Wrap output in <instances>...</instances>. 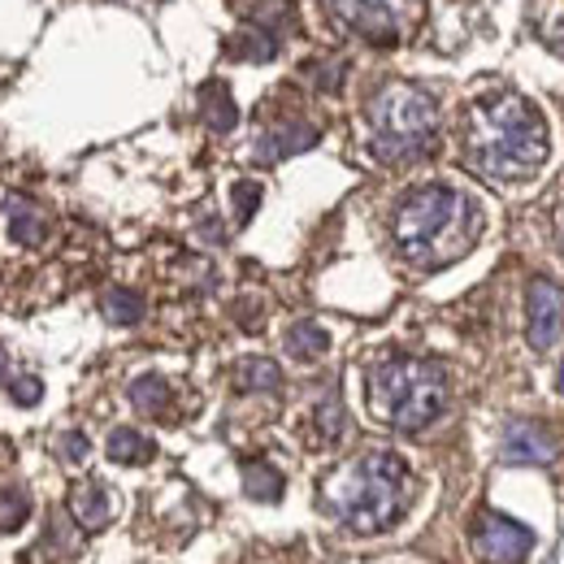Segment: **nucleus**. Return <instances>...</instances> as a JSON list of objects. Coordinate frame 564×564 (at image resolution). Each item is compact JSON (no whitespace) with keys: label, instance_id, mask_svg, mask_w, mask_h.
Segmentation results:
<instances>
[{"label":"nucleus","instance_id":"f257e3e1","mask_svg":"<svg viewBox=\"0 0 564 564\" xmlns=\"http://www.w3.org/2000/svg\"><path fill=\"white\" fill-rule=\"evenodd\" d=\"M469 165L491 183L530 178L547 161V127L539 109L517 91H491L469 109Z\"/></svg>","mask_w":564,"mask_h":564},{"label":"nucleus","instance_id":"f03ea898","mask_svg":"<svg viewBox=\"0 0 564 564\" xmlns=\"http://www.w3.org/2000/svg\"><path fill=\"white\" fill-rule=\"evenodd\" d=\"M478 230H482L478 205L447 183H425L409 192L391 217L395 248L417 270H443L460 261L478 243Z\"/></svg>","mask_w":564,"mask_h":564},{"label":"nucleus","instance_id":"7ed1b4c3","mask_svg":"<svg viewBox=\"0 0 564 564\" xmlns=\"http://www.w3.org/2000/svg\"><path fill=\"white\" fill-rule=\"evenodd\" d=\"M409 469L395 452H360L322 482V508L356 534H382L400 521Z\"/></svg>","mask_w":564,"mask_h":564},{"label":"nucleus","instance_id":"20e7f679","mask_svg":"<svg viewBox=\"0 0 564 564\" xmlns=\"http://www.w3.org/2000/svg\"><path fill=\"white\" fill-rule=\"evenodd\" d=\"M365 395L378 422L417 434L447 409V378L438 365L417 360V356H387L369 369Z\"/></svg>","mask_w":564,"mask_h":564},{"label":"nucleus","instance_id":"39448f33","mask_svg":"<svg viewBox=\"0 0 564 564\" xmlns=\"http://www.w3.org/2000/svg\"><path fill=\"white\" fill-rule=\"evenodd\" d=\"M438 140V105L413 83H387L365 109V143L378 161H417Z\"/></svg>","mask_w":564,"mask_h":564},{"label":"nucleus","instance_id":"423d86ee","mask_svg":"<svg viewBox=\"0 0 564 564\" xmlns=\"http://www.w3.org/2000/svg\"><path fill=\"white\" fill-rule=\"evenodd\" d=\"M330 9L360 40H369L378 48H395L404 40V31L417 22L422 0H330Z\"/></svg>","mask_w":564,"mask_h":564},{"label":"nucleus","instance_id":"0eeeda50","mask_svg":"<svg viewBox=\"0 0 564 564\" xmlns=\"http://www.w3.org/2000/svg\"><path fill=\"white\" fill-rule=\"evenodd\" d=\"M474 552L482 556L487 564H517L525 561V552L534 547V534L512 521V517H499V512H482L474 521Z\"/></svg>","mask_w":564,"mask_h":564},{"label":"nucleus","instance_id":"6e6552de","mask_svg":"<svg viewBox=\"0 0 564 564\" xmlns=\"http://www.w3.org/2000/svg\"><path fill=\"white\" fill-rule=\"evenodd\" d=\"M564 330V291L552 279H534L525 291V335L534 352L556 348Z\"/></svg>","mask_w":564,"mask_h":564},{"label":"nucleus","instance_id":"1a4fd4ad","mask_svg":"<svg viewBox=\"0 0 564 564\" xmlns=\"http://www.w3.org/2000/svg\"><path fill=\"white\" fill-rule=\"evenodd\" d=\"M561 452L556 434L539 422H512L503 434V460L508 465H543Z\"/></svg>","mask_w":564,"mask_h":564},{"label":"nucleus","instance_id":"9d476101","mask_svg":"<svg viewBox=\"0 0 564 564\" xmlns=\"http://www.w3.org/2000/svg\"><path fill=\"white\" fill-rule=\"evenodd\" d=\"M70 512H74V521H78L83 530H105V525H109V517H113V503H109V491H105L100 482H91V478L74 482V491H70Z\"/></svg>","mask_w":564,"mask_h":564},{"label":"nucleus","instance_id":"9b49d317","mask_svg":"<svg viewBox=\"0 0 564 564\" xmlns=\"http://www.w3.org/2000/svg\"><path fill=\"white\" fill-rule=\"evenodd\" d=\"M313 143H317V131H313V127L291 122V127H279V131L261 135V143H257V156H261V161H282V156L304 152V148H313Z\"/></svg>","mask_w":564,"mask_h":564},{"label":"nucleus","instance_id":"f8f14e48","mask_svg":"<svg viewBox=\"0 0 564 564\" xmlns=\"http://www.w3.org/2000/svg\"><path fill=\"white\" fill-rule=\"evenodd\" d=\"M9 235H13L18 243L35 248V243H44V235H48V217L35 209L31 200H9Z\"/></svg>","mask_w":564,"mask_h":564},{"label":"nucleus","instance_id":"ddd939ff","mask_svg":"<svg viewBox=\"0 0 564 564\" xmlns=\"http://www.w3.org/2000/svg\"><path fill=\"white\" fill-rule=\"evenodd\" d=\"M127 395H131V404H135L140 413H148V417H161V413L170 409V382H165L161 373H140Z\"/></svg>","mask_w":564,"mask_h":564},{"label":"nucleus","instance_id":"4468645a","mask_svg":"<svg viewBox=\"0 0 564 564\" xmlns=\"http://www.w3.org/2000/svg\"><path fill=\"white\" fill-rule=\"evenodd\" d=\"M152 438H143L140 430H127V425H118L113 434H109V460H118V465H148L152 460Z\"/></svg>","mask_w":564,"mask_h":564},{"label":"nucleus","instance_id":"2eb2a0df","mask_svg":"<svg viewBox=\"0 0 564 564\" xmlns=\"http://www.w3.org/2000/svg\"><path fill=\"white\" fill-rule=\"evenodd\" d=\"M200 118L209 122V131H230L239 122V109H235V100H230V91L221 83H209L200 91Z\"/></svg>","mask_w":564,"mask_h":564},{"label":"nucleus","instance_id":"dca6fc26","mask_svg":"<svg viewBox=\"0 0 564 564\" xmlns=\"http://www.w3.org/2000/svg\"><path fill=\"white\" fill-rule=\"evenodd\" d=\"M282 373L274 360H265V356H248V360H239V369H235V387L239 391H279Z\"/></svg>","mask_w":564,"mask_h":564},{"label":"nucleus","instance_id":"f3484780","mask_svg":"<svg viewBox=\"0 0 564 564\" xmlns=\"http://www.w3.org/2000/svg\"><path fill=\"white\" fill-rule=\"evenodd\" d=\"M326 348H330V335L317 322H295L286 330V352L295 360H317V356H326Z\"/></svg>","mask_w":564,"mask_h":564},{"label":"nucleus","instance_id":"a211bd4d","mask_svg":"<svg viewBox=\"0 0 564 564\" xmlns=\"http://www.w3.org/2000/svg\"><path fill=\"white\" fill-rule=\"evenodd\" d=\"M530 22L539 31V40L547 44H564V0H530Z\"/></svg>","mask_w":564,"mask_h":564},{"label":"nucleus","instance_id":"6ab92c4d","mask_svg":"<svg viewBox=\"0 0 564 564\" xmlns=\"http://www.w3.org/2000/svg\"><path fill=\"white\" fill-rule=\"evenodd\" d=\"M243 491L252 495V499H261V503H279L282 499L279 469H274V465H261V460L243 465Z\"/></svg>","mask_w":564,"mask_h":564},{"label":"nucleus","instance_id":"aec40b11","mask_svg":"<svg viewBox=\"0 0 564 564\" xmlns=\"http://www.w3.org/2000/svg\"><path fill=\"white\" fill-rule=\"evenodd\" d=\"M100 308H105V317H109L113 326H135V322L143 317V300L135 295V291H122V286L105 291Z\"/></svg>","mask_w":564,"mask_h":564},{"label":"nucleus","instance_id":"412c9836","mask_svg":"<svg viewBox=\"0 0 564 564\" xmlns=\"http://www.w3.org/2000/svg\"><path fill=\"white\" fill-rule=\"evenodd\" d=\"M339 430H344V409H339L335 395H326V400L317 404V438H322V443H335Z\"/></svg>","mask_w":564,"mask_h":564},{"label":"nucleus","instance_id":"4be33fe9","mask_svg":"<svg viewBox=\"0 0 564 564\" xmlns=\"http://www.w3.org/2000/svg\"><path fill=\"white\" fill-rule=\"evenodd\" d=\"M22 517H26V495H22V491H4V495H0V530H13V525H22Z\"/></svg>","mask_w":564,"mask_h":564},{"label":"nucleus","instance_id":"5701e85b","mask_svg":"<svg viewBox=\"0 0 564 564\" xmlns=\"http://www.w3.org/2000/svg\"><path fill=\"white\" fill-rule=\"evenodd\" d=\"M230 196H235V217H239V226H243V221L252 217V209L261 205V187H257V183H235Z\"/></svg>","mask_w":564,"mask_h":564},{"label":"nucleus","instance_id":"b1692460","mask_svg":"<svg viewBox=\"0 0 564 564\" xmlns=\"http://www.w3.org/2000/svg\"><path fill=\"white\" fill-rule=\"evenodd\" d=\"M9 391H13L18 404H35V400H40V378H18Z\"/></svg>","mask_w":564,"mask_h":564},{"label":"nucleus","instance_id":"393cba45","mask_svg":"<svg viewBox=\"0 0 564 564\" xmlns=\"http://www.w3.org/2000/svg\"><path fill=\"white\" fill-rule=\"evenodd\" d=\"M66 456H70V460H87V438H83V434H70V438H66Z\"/></svg>","mask_w":564,"mask_h":564},{"label":"nucleus","instance_id":"a878e982","mask_svg":"<svg viewBox=\"0 0 564 564\" xmlns=\"http://www.w3.org/2000/svg\"><path fill=\"white\" fill-rule=\"evenodd\" d=\"M556 387H561V395H564V360H561V373H556Z\"/></svg>","mask_w":564,"mask_h":564},{"label":"nucleus","instance_id":"bb28decb","mask_svg":"<svg viewBox=\"0 0 564 564\" xmlns=\"http://www.w3.org/2000/svg\"><path fill=\"white\" fill-rule=\"evenodd\" d=\"M0 378H4V352H0Z\"/></svg>","mask_w":564,"mask_h":564}]
</instances>
